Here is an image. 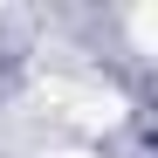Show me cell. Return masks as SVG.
I'll return each instance as SVG.
<instances>
[{
    "instance_id": "obj_1",
    "label": "cell",
    "mask_w": 158,
    "mask_h": 158,
    "mask_svg": "<svg viewBox=\"0 0 158 158\" xmlns=\"http://www.w3.org/2000/svg\"><path fill=\"white\" fill-rule=\"evenodd\" d=\"M48 158H89V151H48Z\"/></svg>"
}]
</instances>
